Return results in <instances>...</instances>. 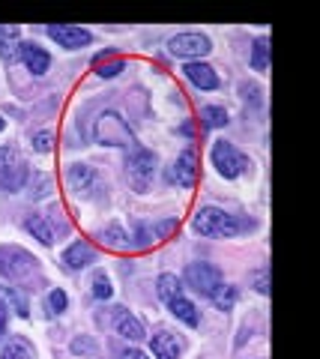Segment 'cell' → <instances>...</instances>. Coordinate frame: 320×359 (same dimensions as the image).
Masks as SVG:
<instances>
[{
	"label": "cell",
	"mask_w": 320,
	"mask_h": 359,
	"mask_svg": "<svg viewBox=\"0 0 320 359\" xmlns=\"http://www.w3.org/2000/svg\"><path fill=\"white\" fill-rule=\"evenodd\" d=\"M186 282H189V287H195L197 294L213 297L218 290V285H225V276H222V269L218 266L207 264V261H197V264L186 266Z\"/></svg>",
	"instance_id": "cell-4"
},
{
	"label": "cell",
	"mask_w": 320,
	"mask_h": 359,
	"mask_svg": "<svg viewBox=\"0 0 320 359\" xmlns=\"http://www.w3.org/2000/svg\"><path fill=\"white\" fill-rule=\"evenodd\" d=\"M183 72H186V78H189L195 87H201V90H216L218 87V75H216V69L209 63L189 60L183 66Z\"/></svg>",
	"instance_id": "cell-9"
},
{
	"label": "cell",
	"mask_w": 320,
	"mask_h": 359,
	"mask_svg": "<svg viewBox=\"0 0 320 359\" xmlns=\"http://www.w3.org/2000/svg\"><path fill=\"white\" fill-rule=\"evenodd\" d=\"M156 285H159V297H162L165 302H171L174 297H180V294H183V285H180V278H176V276H171V273H162Z\"/></svg>",
	"instance_id": "cell-20"
},
{
	"label": "cell",
	"mask_w": 320,
	"mask_h": 359,
	"mask_svg": "<svg viewBox=\"0 0 320 359\" xmlns=\"http://www.w3.org/2000/svg\"><path fill=\"white\" fill-rule=\"evenodd\" d=\"M51 141H54V138H51L48 132H39V135H33V147H36L39 153H48V150H51Z\"/></svg>",
	"instance_id": "cell-26"
},
{
	"label": "cell",
	"mask_w": 320,
	"mask_h": 359,
	"mask_svg": "<svg viewBox=\"0 0 320 359\" xmlns=\"http://www.w3.org/2000/svg\"><path fill=\"white\" fill-rule=\"evenodd\" d=\"M209 156H213L216 171L222 174L225 180H237L249 168V159L234 147V144H228V141H216L213 144V153H209Z\"/></svg>",
	"instance_id": "cell-3"
},
{
	"label": "cell",
	"mask_w": 320,
	"mask_h": 359,
	"mask_svg": "<svg viewBox=\"0 0 320 359\" xmlns=\"http://www.w3.org/2000/svg\"><path fill=\"white\" fill-rule=\"evenodd\" d=\"M192 228L201 233V237H237V233H242L246 228H255V222H242L218 207H204L195 212Z\"/></svg>",
	"instance_id": "cell-1"
},
{
	"label": "cell",
	"mask_w": 320,
	"mask_h": 359,
	"mask_svg": "<svg viewBox=\"0 0 320 359\" xmlns=\"http://www.w3.org/2000/svg\"><path fill=\"white\" fill-rule=\"evenodd\" d=\"M66 180H69L72 192H78V195H90L96 189V174H93V168H87V165H72Z\"/></svg>",
	"instance_id": "cell-11"
},
{
	"label": "cell",
	"mask_w": 320,
	"mask_h": 359,
	"mask_svg": "<svg viewBox=\"0 0 320 359\" xmlns=\"http://www.w3.org/2000/svg\"><path fill=\"white\" fill-rule=\"evenodd\" d=\"M255 287H258V294H270V285H267V266H260L258 273H255Z\"/></svg>",
	"instance_id": "cell-28"
},
{
	"label": "cell",
	"mask_w": 320,
	"mask_h": 359,
	"mask_svg": "<svg viewBox=\"0 0 320 359\" xmlns=\"http://www.w3.org/2000/svg\"><path fill=\"white\" fill-rule=\"evenodd\" d=\"M126 168H129L132 186H135L138 192H144V189L150 186L153 174H156V153H150L144 147H135V150H132V156H129Z\"/></svg>",
	"instance_id": "cell-5"
},
{
	"label": "cell",
	"mask_w": 320,
	"mask_h": 359,
	"mask_svg": "<svg viewBox=\"0 0 320 359\" xmlns=\"http://www.w3.org/2000/svg\"><path fill=\"white\" fill-rule=\"evenodd\" d=\"M21 60H25V66L33 72V75H46L48 72V66H51V57H48V51L46 48H39L36 42H27V45H21V54H18Z\"/></svg>",
	"instance_id": "cell-10"
},
{
	"label": "cell",
	"mask_w": 320,
	"mask_h": 359,
	"mask_svg": "<svg viewBox=\"0 0 320 359\" xmlns=\"http://www.w3.org/2000/svg\"><path fill=\"white\" fill-rule=\"evenodd\" d=\"M267 63H270V42H267V36H258L255 45H251V69L263 72Z\"/></svg>",
	"instance_id": "cell-19"
},
{
	"label": "cell",
	"mask_w": 320,
	"mask_h": 359,
	"mask_svg": "<svg viewBox=\"0 0 320 359\" xmlns=\"http://www.w3.org/2000/svg\"><path fill=\"white\" fill-rule=\"evenodd\" d=\"M120 69H123V60H114L108 66H99V78H114Z\"/></svg>",
	"instance_id": "cell-27"
},
{
	"label": "cell",
	"mask_w": 320,
	"mask_h": 359,
	"mask_svg": "<svg viewBox=\"0 0 320 359\" xmlns=\"http://www.w3.org/2000/svg\"><path fill=\"white\" fill-rule=\"evenodd\" d=\"M201 117H204V123L209 129H218V126H225V123H228V111L218 108V105H207L201 111Z\"/></svg>",
	"instance_id": "cell-23"
},
{
	"label": "cell",
	"mask_w": 320,
	"mask_h": 359,
	"mask_svg": "<svg viewBox=\"0 0 320 359\" xmlns=\"http://www.w3.org/2000/svg\"><path fill=\"white\" fill-rule=\"evenodd\" d=\"M25 228H27L42 245H51V243H54V231H51V224L46 222V216H36V212H33V216L25 219Z\"/></svg>",
	"instance_id": "cell-17"
},
{
	"label": "cell",
	"mask_w": 320,
	"mask_h": 359,
	"mask_svg": "<svg viewBox=\"0 0 320 359\" xmlns=\"http://www.w3.org/2000/svg\"><path fill=\"white\" fill-rule=\"evenodd\" d=\"M168 309H171V314L176 320H183L186 327H197V323H201V311L195 309V302L192 299H186L183 294L180 297H174L171 302H168Z\"/></svg>",
	"instance_id": "cell-15"
},
{
	"label": "cell",
	"mask_w": 320,
	"mask_h": 359,
	"mask_svg": "<svg viewBox=\"0 0 320 359\" xmlns=\"http://www.w3.org/2000/svg\"><path fill=\"white\" fill-rule=\"evenodd\" d=\"M171 180H174V183H180V186H186V189L195 186V180H197V156H195L192 147H186L180 156H176Z\"/></svg>",
	"instance_id": "cell-8"
},
{
	"label": "cell",
	"mask_w": 320,
	"mask_h": 359,
	"mask_svg": "<svg viewBox=\"0 0 320 359\" xmlns=\"http://www.w3.org/2000/svg\"><path fill=\"white\" fill-rule=\"evenodd\" d=\"M120 359H147L144 353H141V351H126L123 356H120Z\"/></svg>",
	"instance_id": "cell-29"
},
{
	"label": "cell",
	"mask_w": 320,
	"mask_h": 359,
	"mask_svg": "<svg viewBox=\"0 0 320 359\" xmlns=\"http://www.w3.org/2000/svg\"><path fill=\"white\" fill-rule=\"evenodd\" d=\"M66 306H69V299H66V294H63L60 287H54L51 294H48V299H46L48 314H60V311H66Z\"/></svg>",
	"instance_id": "cell-25"
},
{
	"label": "cell",
	"mask_w": 320,
	"mask_h": 359,
	"mask_svg": "<svg viewBox=\"0 0 320 359\" xmlns=\"http://www.w3.org/2000/svg\"><path fill=\"white\" fill-rule=\"evenodd\" d=\"M111 294H114L111 278H108L105 273H96V276H93V297H96V299H108Z\"/></svg>",
	"instance_id": "cell-24"
},
{
	"label": "cell",
	"mask_w": 320,
	"mask_h": 359,
	"mask_svg": "<svg viewBox=\"0 0 320 359\" xmlns=\"http://www.w3.org/2000/svg\"><path fill=\"white\" fill-rule=\"evenodd\" d=\"M150 347H153V353H156V359H180V341L165 330L150 335Z\"/></svg>",
	"instance_id": "cell-16"
},
{
	"label": "cell",
	"mask_w": 320,
	"mask_h": 359,
	"mask_svg": "<svg viewBox=\"0 0 320 359\" xmlns=\"http://www.w3.org/2000/svg\"><path fill=\"white\" fill-rule=\"evenodd\" d=\"M114 327H117V332L123 335V339H129V341H141V339H144V327H141V320H138L132 311H126V309H117Z\"/></svg>",
	"instance_id": "cell-13"
},
{
	"label": "cell",
	"mask_w": 320,
	"mask_h": 359,
	"mask_svg": "<svg viewBox=\"0 0 320 359\" xmlns=\"http://www.w3.org/2000/svg\"><path fill=\"white\" fill-rule=\"evenodd\" d=\"M93 261H96V252H93L90 243H72L69 249L63 252V264L69 269H84V266H90Z\"/></svg>",
	"instance_id": "cell-12"
},
{
	"label": "cell",
	"mask_w": 320,
	"mask_h": 359,
	"mask_svg": "<svg viewBox=\"0 0 320 359\" xmlns=\"http://www.w3.org/2000/svg\"><path fill=\"white\" fill-rule=\"evenodd\" d=\"M93 138L96 144H102V147H138V138L135 132L129 129V123L114 114V111H105V114L96 117V126H93Z\"/></svg>",
	"instance_id": "cell-2"
},
{
	"label": "cell",
	"mask_w": 320,
	"mask_h": 359,
	"mask_svg": "<svg viewBox=\"0 0 320 359\" xmlns=\"http://www.w3.org/2000/svg\"><path fill=\"white\" fill-rule=\"evenodd\" d=\"M0 359H36V353L25 339H9L0 351Z\"/></svg>",
	"instance_id": "cell-18"
},
{
	"label": "cell",
	"mask_w": 320,
	"mask_h": 359,
	"mask_svg": "<svg viewBox=\"0 0 320 359\" xmlns=\"http://www.w3.org/2000/svg\"><path fill=\"white\" fill-rule=\"evenodd\" d=\"M213 306L218 309V311H230L234 309V302H237V287H230V285H218V290L213 297Z\"/></svg>",
	"instance_id": "cell-22"
},
{
	"label": "cell",
	"mask_w": 320,
	"mask_h": 359,
	"mask_svg": "<svg viewBox=\"0 0 320 359\" xmlns=\"http://www.w3.org/2000/svg\"><path fill=\"white\" fill-rule=\"evenodd\" d=\"M4 129H6V120H4V117H0V132H4Z\"/></svg>",
	"instance_id": "cell-30"
},
{
	"label": "cell",
	"mask_w": 320,
	"mask_h": 359,
	"mask_svg": "<svg viewBox=\"0 0 320 359\" xmlns=\"http://www.w3.org/2000/svg\"><path fill=\"white\" fill-rule=\"evenodd\" d=\"M48 36L60 45V48H81V45L93 42V33L75 25H48Z\"/></svg>",
	"instance_id": "cell-7"
},
{
	"label": "cell",
	"mask_w": 320,
	"mask_h": 359,
	"mask_svg": "<svg viewBox=\"0 0 320 359\" xmlns=\"http://www.w3.org/2000/svg\"><path fill=\"white\" fill-rule=\"evenodd\" d=\"M25 183H27V165H25V159H18V162H13L9 168L0 171V189H4V192H18Z\"/></svg>",
	"instance_id": "cell-14"
},
{
	"label": "cell",
	"mask_w": 320,
	"mask_h": 359,
	"mask_svg": "<svg viewBox=\"0 0 320 359\" xmlns=\"http://www.w3.org/2000/svg\"><path fill=\"white\" fill-rule=\"evenodd\" d=\"M99 237H102V243L108 245V249H126L129 245V237H126V231L120 228V224H108Z\"/></svg>",
	"instance_id": "cell-21"
},
{
	"label": "cell",
	"mask_w": 320,
	"mask_h": 359,
	"mask_svg": "<svg viewBox=\"0 0 320 359\" xmlns=\"http://www.w3.org/2000/svg\"><path fill=\"white\" fill-rule=\"evenodd\" d=\"M168 51L174 57L192 60V57H204V54L213 51V42L204 33H176V36L168 39Z\"/></svg>",
	"instance_id": "cell-6"
}]
</instances>
